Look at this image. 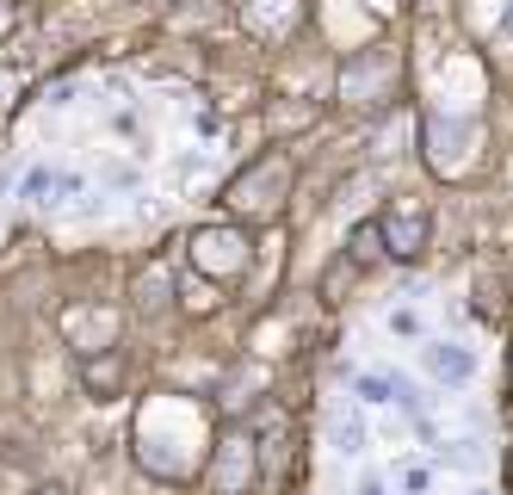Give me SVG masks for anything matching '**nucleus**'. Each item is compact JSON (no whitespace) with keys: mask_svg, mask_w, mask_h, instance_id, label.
<instances>
[{"mask_svg":"<svg viewBox=\"0 0 513 495\" xmlns=\"http://www.w3.org/2000/svg\"><path fill=\"white\" fill-rule=\"evenodd\" d=\"M247 260H254V248H247V236H241L236 223H210V229L192 236V267L205 279H241Z\"/></svg>","mask_w":513,"mask_h":495,"instance_id":"f03ea898","label":"nucleus"},{"mask_svg":"<svg viewBox=\"0 0 513 495\" xmlns=\"http://www.w3.org/2000/svg\"><path fill=\"white\" fill-rule=\"evenodd\" d=\"M247 477H254L247 440H223V452H217V483H223V495H241L247 490Z\"/></svg>","mask_w":513,"mask_h":495,"instance_id":"20e7f679","label":"nucleus"},{"mask_svg":"<svg viewBox=\"0 0 513 495\" xmlns=\"http://www.w3.org/2000/svg\"><path fill=\"white\" fill-rule=\"evenodd\" d=\"M334 440H341V452H359V422L341 415V422H334Z\"/></svg>","mask_w":513,"mask_h":495,"instance_id":"9b49d317","label":"nucleus"},{"mask_svg":"<svg viewBox=\"0 0 513 495\" xmlns=\"http://www.w3.org/2000/svg\"><path fill=\"white\" fill-rule=\"evenodd\" d=\"M377 229H383L390 260H414V254L427 248V211H421V205H390V211L377 217Z\"/></svg>","mask_w":513,"mask_h":495,"instance_id":"7ed1b4c3","label":"nucleus"},{"mask_svg":"<svg viewBox=\"0 0 513 495\" xmlns=\"http://www.w3.org/2000/svg\"><path fill=\"white\" fill-rule=\"evenodd\" d=\"M81 378H87L93 396H111V390L124 384V354H93L87 365H81Z\"/></svg>","mask_w":513,"mask_h":495,"instance_id":"423d86ee","label":"nucleus"},{"mask_svg":"<svg viewBox=\"0 0 513 495\" xmlns=\"http://www.w3.org/2000/svg\"><path fill=\"white\" fill-rule=\"evenodd\" d=\"M396 390H402V378H372V372L359 378V396H365V403H390Z\"/></svg>","mask_w":513,"mask_h":495,"instance_id":"1a4fd4ad","label":"nucleus"},{"mask_svg":"<svg viewBox=\"0 0 513 495\" xmlns=\"http://www.w3.org/2000/svg\"><path fill=\"white\" fill-rule=\"evenodd\" d=\"M37 495H69V490H37Z\"/></svg>","mask_w":513,"mask_h":495,"instance_id":"ddd939ff","label":"nucleus"},{"mask_svg":"<svg viewBox=\"0 0 513 495\" xmlns=\"http://www.w3.org/2000/svg\"><path fill=\"white\" fill-rule=\"evenodd\" d=\"M50 186H56V174H50V168H32V174L19 180V192H32V199H37V192H50Z\"/></svg>","mask_w":513,"mask_h":495,"instance_id":"9d476101","label":"nucleus"},{"mask_svg":"<svg viewBox=\"0 0 513 495\" xmlns=\"http://www.w3.org/2000/svg\"><path fill=\"white\" fill-rule=\"evenodd\" d=\"M285 192H291V161L285 155H260L254 168H241L229 180V205L247 217H273L285 205Z\"/></svg>","mask_w":513,"mask_h":495,"instance_id":"f257e3e1","label":"nucleus"},{"mask_svg":"<svg viewBox=\"0 0 513 495\" xmlns=\"http://www.w3.org/2000/svg\"><path fill=\"white\" fill-rule=\"evenodd\" d=\"M427 372H433V378H445V384H470L477 359H470V347H451V341H440V347H427Z\"/></svg>","mask_w":513,"mask_h":495,"instance_id":"39448f33","label":"nucleus"},{"mask_svg":"<svg viewBox=\"0 0 513 495\" xmlns=\"http://www.w3.org/2000/svg\"><path fill=\"white\" fill-rule=\"evenodd\" d=\"M383 254H390V248H383V229H377V223H359V229H353V267H372Z\"/></svg>","mask_w":513,"mask_h":495,"instance_id":"0eeeda50","label":"nucleus"},{"mask_svg":"<svg viewBox=\"0 0 513 495\" xmlns=\"http://www.w3.org/2000/svg\"><path fill=\"white\" fill-rule=\"evenodd\" d=\"M359 495H383V483H377V477H365V483H359Z\"/></svg>","mask_w":513,"mask_h":495,"instance_id":"f8f14e48","label":"nucleus"},{"mask_svg":"<svg viewBox=\"0 0 513 495\" xmlns=\"http://www.w3.org/2000/svg\"><path fill=\"white\" fill-rule=\"evenodd\" d=\"M137 310H142V316H155V310H161V267H149V273L137 279Z\"/></svg>","mask_w":513,"mask_h":495,"instance_id":"6e6552de","label":"nucleus"}]
</instances>
